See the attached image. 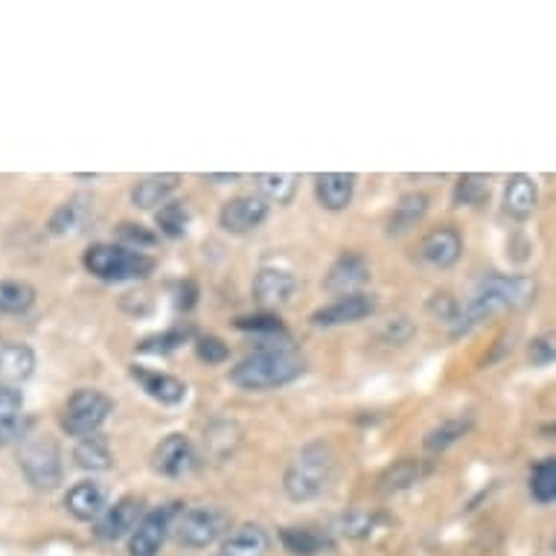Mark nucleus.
<instances>
[{
	"instance_id": "c85d7f7f",
	"label": "nucleus",
	"mask_w": 556,
	"mask_h": 556,
	"mask_svg": "<svg viewBox=\"0 0 556 556\" xmlns=\"http://www.w3.org/2000/svg\"><path fill=\"white\" fill-rule=\"evenodd\" d=\"M256 190L265 201L274 204H289L298 192V175L292 173H260L256 175Z\"/></svg>"
},
{
	"instance_id": "0eeeda50",
	"label": "nucleus",
	"mask_w": 556,
	"mask_h": 556,
	"mask_svg": "<svg viewBox=\"0 0 556 556\" xmlns=\"http://www.w3.org/2000/svg\"><path fill=\"white\" fill-rule=\"evenodd\" d=\"M111 410H114L111 396H105L102 391H93V388H79L71 400L64 402L62 429L71 438H93V434H100V429L111 417Z\"/></svg>"
},
{
	"instance_id": "ea45409f",
	"label": "nucleus",
	"mask_w": 556,
	"mask_h": 556,
	"mask_svg": "<svg viewBox=\"0 0 556 556\" xmlns=\"http://www.w3.org/2000/svg\"><path fill=\"white\" fill-rule=\"evenodd\" d=\"M195 353H199L201 362H207V365H222L225 358H228V344L216 336H204L195 341Z\"/></svg>"
},
{
	"instance_id": "7ed1b4c3",
	"label": "nucleus",
	"mask_w": 556,
	"mask_h": 556,
	"mask_svg": "<svg viewBox=\"0 0 556 556\" xmlns=\"http://www.w3.org/2000/svg\"><path fill=\"white\" fill-rule=\"evenodd\" d=\"M336 475V455L327 443H309L289 460L283 475V490L292 502H312L327 493Z\"/></svg>"
},
{
	"instance_id": "f3484780",
	"label": "nucleus",
	"mask_w": 556,
	"mask_h": 556,
	"mask_svg": "<svg viewBox=\"0 0 556 556\" xmlns=\"http://www.w3.org/2000/svg\"><path fill=\"white\" fill-rule=\"evenodd\" d=\"M356 192V175L346 173H320L315 175V195L324 211H346Z\"/></svg>"
},
{
	"instance_id": "a19ab883",
	"label": "nucleus",
	"mask_w": 556,
	"mask_h": 556,
	"mask_svg": "<svg viewBox=\"0 0 556 556\" xmlns=\"http://www.w3.org/2000/svg\"><path fill=\"white\" fill-rule=\"evenodd\" d=\"M237 329H242V332H268V336H274V332H283V324H280V318H274V315H251V318H239Z\"/></svg>"
},
{
	"instance_id": "4468645a",
	"label": "nucleus",
	"mask_w": 556,
	"mask_h": 556,
	"mask_svg": "<svg viewBox=\"0 0 556 556\" xmlns=\"http://www.w3.org/2000/svg\"><path fill=\"white\" fill-rule=\"evenodd\" d=\"M251 294L265 309H277V306L292 303V298L298 294V277L286 268H263V271H256Z\"/></svg>"
},
{
	"instance_id": "2f4dec72",
	"label": "nucleus",
	"mask_w": 556,
	"mask_h": 556,
	"mask_svg": "<svg viewBox=\"0 0 556 556\" xmlns=\"http://www.w3.org/2000/svg\"><path fill=\"white\" fill-rule=\"evenodd\" d=\"M85 219H88V201L71 199V201H64L62 207L53 213L50 230L59 233V237H64V233H76V230L85 225Z\"/></svg>"
},
{
	"instance_id": "393cba45",
	"label": "nucleus",
	"mask_w": 556,
	"mask_h": 556,
	"mask_svg": "<svg viewBox=\"0 0 556 556\" xmlns=\"http://www.w3.org/2000/svg\"><path fill=\"white\" fill-rule=\"evenodd\" d=\"M536 184L530 181L528 175H513L507 187H504V211L510 213L513 219H528L536 211Z\"/></svg>"
},
{
	"instance_id": "a878e982",
	"label": "nucleus",
	"mask_w": 556,
	"mask_h": 556,
	"mask_svg": "<svg viewBox=\"0 0 556 556\" xmlns=\"http://www.w3.org/2000/svg\"><path fill=\"white\" fill-rule=\"evenodd\" d=\"M280 542L292 556H320L332 551V539L312 528H283Z\"/></svg>"
},
{
	"instance_id": "4be33fe9",
	"label": "nucleus",
	"mask_w": 556,
	"mask_h": 556,
	"mask_svg": "<svg viewBox=\"0 0 556 556\" xmlns=\"http://www.w3.org/2000/svg\"><path fill=\"white\" fill-rule=\"evenodd\" d=\"M36 370V353L27 344H0V384L15 388L18 382H27Z\"/></svg>"
},
{
	"instance_id": "6e6552de",
	"label": "nucleus",
	"mask_w": 556,
	"mask_h": 556,
	"mask_svg": "<svg viewBox=\"0 0 556 556\" xmlns=\"http://www.w3.org/2000/svg\"><path fill=\"white\" fill-rule=\"evenodd\" d=\"M181 513V504H164L143 516L137 530L128 536V556H157L164 547L169 530L175 528V519Z\"/></svg>"
},
{
	"instance_id": "9b49d317",
	"label": "nucleus",
	"mask_w": 556,
	"mask_h": 556,
	"mask_svg": "<svg viewBox=\"0 0 556 556\" xmlns=\"http://www.w3.org/2000/svg\"><path fill=\"white\" fill-rule=\"evenodd\" d=\"M195 446L187 434H169L152 452V469L166 478H184L195 469Z\"/></svg>"
},
{
	"instance_id": "72a5a7b5",
	"label": "nucleus",
	"mask_w": 556,
	"mask_h": 556,
	"mask_svg": "<svg viewBox=\"0 0 556 556\" xmlns=\"http://www.w3.org/2000/svg\"><path fill=\"white\" fill-rule=\"evenodd\" d=\"M155 222L161 233L169 239H181L190 225V211L184 207L181 201H166L164 207L155 213Z\"/></svg>"
},
{
	"instance_id": "58836bf2",
	"label": "nucleus",
	"mask_w": 556,
	"mask_h": 556,
	"mask_svg": "<svg viewBox=\"0 0 556 556\" xmlns=\"http://www.w3.org/2000/svg\"><path fill=\"white\" fill-rule=\"evenodd\" d=\"M528 356L536 367L554 365L556 362V332H545V336L533 338V341H530Z\"/></svg>"
},
{
	"instance_id": "2eb2a0df",
	"label": "nucleus",
	"mask_w": 556,
	"mask_h": 556,
	"mask_svg": "<svg viewBox=\"0 0 556 556\" xmlns=\"http://www.w3.org/2000/svg\"><path fill=\"white\" fill-rule=\"evenodd\" d=\"M460 254H464V239L448 225L429 230L420 242V260L431 268H452Z\"/></svg>"
},
{
	"instance_id": "423d86ee",
	"label": "nucleus",
	"mask_w": 556,
	"mask_h": 556,
	"mask_svg": "<svg viewBox=\"0 0 556 556\" xmlns=\"http://www.w3.org/2000/svg\"><path fill=\"white\" fill-rule=\"evenodd\" d=\"M178 545L201 551V547H211L213 542H219L230 533V519L228 513L213 504H199V507H187L178 513L173 528Z\"/></svg>"
},
{
	"instance_id": "ddd939ff",
	"label": "nucleus",
	"mask_w": 556,
	"mask_h": 556,
	"mask_svg": "<svg viewBox=\"0 0 556 556\" xmlns=\"http://www.w3.org/2000/svg\"><path fill=\"white\" fill-rule=\"evenodd\" d=\"M268 219V201L263 195H237L222 204L219 225L228 233H251Z\"/></svg>"
},
{
	"instance_id": "412c9836",
	"label": "nucleus",
	"mask_w": 556,
	"mask_h": 556,
	"mask_svg": "<svg viewBox=\"0 0 556 556\" xmlns=\"http://www.w3.org/2000/svg\"><path fill=\"white\" fill-rule=\"evenodd\" d=\"M178 184L181 178L173 173L166 175H147V178H140V181L131 187V204L140 207V211H155L157 204L164 207L169 195L178 190Z\"/></svg>"
},
{
	"instance_id": "c756f323",
	"label": "nucleus",
	"mask_w": 556,
	"mask_h": 556,
	"mask_svg": "<svg viewBox=\"0 0 556 556\" xmlns=\"http://www.w3.org/2000/svg\"><path fill=\"white\" fill-rule=\"evenodd\" d=\"M422 466L420 460H414V457H402L393 466H388L379 478V490L382 493H402V490H408L410 483L420 481Z\"/></svg>"
},
{
	"instance_id": "dca6fc26",
	"label": "nucleus",
	"mask_w": 556,
	"mask_h": 556,
	"mask_svg": "<svg viewBox=\"0 0 556 556\" xmlns=\"http://www.w3.org/2000/svg\"><path fill=\"white\" fill-rule=\"evenodd\" d=\"M64 507L67 513L79 521H97L102 513L109 510V493L105 486L97 481H79L74 483L67 495H64Z\"/></svg>"
},
{
	"instance_id": "c9c22d12",
	"label": "nucleus",
	"mask_w": 556,
	"mask_h": 556,
	"mask_svg": "<svg viewBox=\"0 0 556 556\" xmlns=\"http://www.w3.org/2000/svg\"><path fill=\"white\" fill-rule=\"evenodd\" d=\"M187 341V329H169L164 336H152L147 341L137 344V353H152V356H166V353H175L178 346Z\"/></svg>"
},
{
	"instance_id": "b1692460",
	"label": "nucleus",
	"mask_w": 556,
	"mask_h": 556,
	"mask_svg": "<svg viewBox=\"0 0 556 556\" xmlns=\"http://www.w3.org/2000/svg\"><path fill=\"white\" fill-rule=\"evenodd\" d=\"M426 213H429V195H422V192H405V195L393 204L391 219H388V233H393V237L408 233L410 228L420 225Z\"/></svg>"
},
{
	"instance_id": "f257e3e1",
	"label": "nucleus",
	"mask_w": 556,
	"mask_h": 556,
	"mask_svg": "<svg viewBox=\"0 0 556 556\" xmlns=\"http://www.w3.org/2000/svg\"><path fill=\"white\" fill-rule=\"evenodd\" d=\"M536 298V280L528 274H490L483 277L475 294L457 309L455 320L448 324L452 336H466L481 320L493 318L504 309H521Z\"/></svg>"
},
{
	"instance_id": "f03ea898",
	"label": "nucleus",
	"mask_w": 556,
	"mask_h": 556,
	"mask_svg": "<svg viewBox=\"0 0 556 556\" xmlns=\"http://www.w3.org/2000/svg\"><path fill=\"white\" fill-rule=\"evenodd\" d=\"M303 370L306 362L292 346H260L230 370V382L245 391H268L294 382Z\"/></svg>"
},
{
	"instance_id": "39448f33",
	"label": "nucleus",
	"mask_w": 556,
	"mask_h": 556,
	"mask_svg": "<svg viewBox=\"0 0 556 556\" xmlns=\"http://www.w3.org/2000/svg\"><path fill=\"white\" fill-rule=\"evenodd\" d=\"M21 472L36 490H55L62 483V448L53 434L38 431L21 440Z\"/></svg>"
},
{
	"instance_id": "79ce46f5",
	"label": "nucleus",
	"mask_w": 556,
	"mask_h": 556,
	"mask_svg": "<svg viewBox=\"0 0 556 556\" xmlns=\"http://www.w3.org/2000/svg\"><path fill=\"white\" fill-rule=\"evenodd\" d=\"M379 336L388 341V344H405L410 336H414V324L408 318H396V320H388L384 329Z\"/></svg>"
},
{
	"instance_id": "bb28decb",
	"label": "nucleus",
	"mask_w": 556,
	"mask_h": 556,
	"mask_svg": "<svg viewBox=\"0 0 556 556\" xmlns=\"http://www.w3.org/2000/svg\"><path fill=\"white\" fill-rule=\"evenodd\" d=\"M469 431H472V420H469V417H452V420L438 422V426L426 434L422 446L429 448V452H446L448 446H455L457 440H464Z\"/></svg>"
},
{
	"instance_id": "cd10ccee",
	"label": "nucleus",
	"mask_w": 556,
	"mask_h": 556,
	"mask_svg": "<svg viewBox=\"0 0 556 556\" xmlns=\"http://www.w3.org/2000/svg\"><path fill=\"white\" fill-rule=\"evenodd\" d=\"M74 457L76 464L83 466V469H91V472H105V469H111V464H114V455H111L109 443H105V438H100V434L79 440L74 448Z\"/></svg>"
},
{
	"instance_id": "a211bd4d",
	"label": "nucleus",
	"mask_w": 556,
	"mask_h": 556,
	"mask_svg": "<svg viewBox=\"0 0 556 556\" xmlns=\"http://www.w3.org/2000/svg\"><path fill=\"white\" fill-rule=\"evenodd\" d=\"M271 551V536L263 525H239L222 539L219 556H265Z\"/></svg>"
},
{
	"instance_id": "5701e85b",
	"label": "nucleus",
	"mask_w": 556,
	"mask_h": 556,
	"mask_svg": "<svg viewBox=\"0 0 556 556\" xmlns=\"http://www.w3.org/2000/svg\"><path fill=\"white\" fill-rule=\"evenodd\" d=\"M24 434V396L18 388L0 384V446Z\"/></svg>"
},
{
	"instance_id": "9d476101",
	"label": "nucleus",
	"mask_w": 556,
	"mask_h": 556,
	"mask_svg": "<svg viewBox=\"0 0 556 556\" xmlns=\"http://www.w3.org/2000/svg\"><path fill=\"white\" fill-rule=\"evenodd\" d=\"M367 280H370V263L356 251H346L332 263L327 280H324V289L329 294H338V298H350V294H362L358 289L367 286Z\"/></svg>"
},
{
	"instance_id": "e433bc0d",
	"label": "nucleus",
	"mask_w": 556,
	"mask_h": 556,
	"mask_svg": "<svg viewBox=\"0 0 556 556\" xmlns=\"http://www.w3.org/2000/svg\"><path fill=\"white\" fill-rule=\"evenodd\" d=\"M490 192V181L483 175H464L455 187V204H478Z\"/></svg>"
},
{
	"instance_id": "f704fd0d",
	"label": "nucleus",
	"mask_w": 556,
	"mask_h": 556,
	"mask_svg": "<svg viewBox=\"0 0 556 556\" xmlns=\"http://www.w3.org/2000/svg\"><path fill=\"white\" fill-rule=\"evenodd\" d=\"M338 530L344 533L346 539H367L374 536L376 530V516L365 510H350L338 519Z\"/></svg>"
},
{
	"instance_id": "c03bdc74",
	"label": "nucleus",
	"mask_w": 556,
	"mask_h": 556,
	"mask_svg": "<svg viewBox=\"0 0 556 556\" xmlns=\"http://www.w3.org/2000/svg\"><path fill=\"white\" fill-rule=\"evenodd\" d=\"M554 547H556V542H554Z\"/></svg>"
},
{
	"instance_id": "4c0bfd02",
	"label": "nucleus",
	"mask_w": 556,
	"mask_h": 556,
	"mask_svg": "<svg viewBox=\"0 0 556 556\" xmlns=\"http://www.w3.org/2000/svg\"><path fill=\"white\" fill-rule=\"evenodd\" d=\"M117 237L126 242V248H135V251H143V248L157 245L155 233L143 228V225H135V222H119Z\"/></svg>"
},
{
	"instance_id": "6ab92c4d",
	"label": "nucleus",
	"mask_w": 556,
	"mask_h": 556,
	"mask_svg": "<svg viewBox=\"0 0 556 556\" xmlns=\"http://www.w3.org/2000/svg\"><path fill=\"white\" fill-rule=\"evenodd\" d=\"M131 379H135L143 391L152 396L161 405H178L187 396V384L181 379H175L169 374H161V370H149V367H131Z\"/></svg>"
},
{
	"instance_id": "20e7f679",
	"label": "nucleus",
	"mask_w": 556,
	"mask_h": 556,
	"mask_svg": "<svg viewBox=\"0 0 556 556\" xmlns=\"http://www.w3.org/2000/svg\"><path fill=\"white\" fill-rule=\"evenodd\" d=\"M83 265L97 280L126 283V280H143L155 271V256L126 245H91L85 251Z\"/></svg>"
},
{
	"instance_id": "473e14b6",
	"label": "nucleus",
	"mask_w": 556,
	"mask_h": 556,
	"mask_svg": "<svg viewBox=\"0 0 556 556\" xmlns=\"http://www.w3.org/2000/svg\"><path fill=\"white\" fill-rule=\"evenodd\" d=\"M530 493L539 504L556 502V457H545L530 472Z\"/></svg>"
},
{
	"instance_id": "1a4fd4ad",
	"label": "nucleus",
	"mask_w": 556,
	"mask_h": 556,
	"mask_svg": "<svg viewBox=\"0 0 556 556\" xmlns=\"http://www.w3.org/2000/svg\"><path fill=\"white\" fill-rule=\"evenodd\" d=\"M147 516V504L143 498H137V495H126V498H119L109 507V510L102 513L97 525H93V533L102 542H117V539L131 536L137 530V525L143 521Z\"/></svg>"
},
{
	"instance_id": "7c9ffc66",
	"label": "nucleus",
	"mask_w": 556,
	"mask_h": 556,
	"mask_svg": "<svg viewBox=\"0 0 556 556\" xmlns=\"http://www.w3.org/2000/svg\"><path fill=\"white\" fill-rule=\"evenodd\" d=\"M36 303V289L21 280H0V315H24Z\"/></svg>"
},
{
	"instance_id": "aec40b11",
	"label": "nucleus",
	"mask_w": 556,
	"mask_h": 556,
	"mask_svg": "<svg viewBox=\"0 0 556 556\" xmlns=\"http://www.w3.org/2000/svg\"><path fill=\"white\" fill-rule=\"evenodd\" d=\"M239 443H242V429L233 420H213L204 429V455L211 457L213 464H225L237 455Z\"/></svg>"
},
{
	"instance_id": "f8f14e48",
	"label": "nucleus",
	"mask_w": 556,
	"mask_h": 556,
	"mask_svg": "<svg viewBox=\"0 0 556 556\" xmlns=\"http://www.w3.org/2000/svg\"><path fill=\"white\" fill-rule=\"evenodd\" d=\"M376 312V301L370 294H350V298H336L327 306L312 312V327L318 329H332L344 327V324H356V320H365L367 315Z\"/></svg>"
},
{
	"instance_id": "37998d69",
	"label": "nucleus",
	"mask_w": 556,
	"mask_h": 556,
	"mask_svg": "<svg viewBox=\"0 0 556 556\" xmlns=\"http://www.w3.org/2000/svg\"><path fill=\"white\" fill-rule=\"evenodd\" d=\"M207 181L225 184V181H239V175H207Z\"/></svg>"
}]
</instances>
